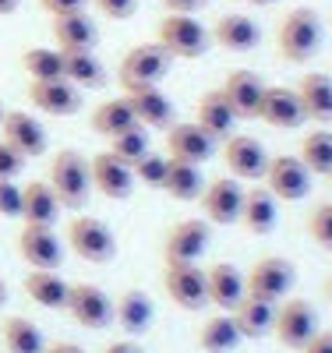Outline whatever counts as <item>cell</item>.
<instances>
[{"label":"cell","instance_id":"6da1fadb","mask_svg":"<svg viewBox=\"0 0 332 353\" xmlns=\"http://www.w3.org/2000/svg\"><path fill=\"white\" fill-rule=\"evenodd\" d=\"M46 184L53 188L60 209H85L88 194H92V173H88V159L78 152V149H60L53 159H50V176Z\"/></svg>","mask_w":332,"mask_h":353},{"label":"cell","instance_id":"7a4b0ae2","mask_svg":"<svg viewBox=\"0 0 332 353\" xmlns=\"http://www.w3.org/2000/svg\"><path fill=\"white\" fill-rule=\"evenodd\" d=\"M322 46V18L311 8H293L280 18L276 50L286 64H308Z\"/></svg>","mask_w":332,"mask_h":353},{"label":"cell","instance_id":"3957f363","mask_svg":"<svg viewBox=\"0 0 332 353\" xmlns=\"http://www.w3.org/2000/svg\"><path fill=\"white\" fill-rule=\"evenodd\" d=\"M156 43L173 61H198L213 46V32L195 14H163L156 25Z\"/></svg>","mask_w":332,"mask_h":353},{"label":"cell","instance_id":"277c9868","mask_svg":"<svg viewBox=\"0 0 332 353\" xmlns=\"http://www.w3.org/2000/svg\"><path fill=\"white\" fill-rule=\"evenodd\" d=\"M173 68V57L159 46V43H138L124 53V61L117 68V81L124 92L131 88H148V85H159Z\"/></svg>","mask_w":332,"mask_h":353},{"label":"cell","instance_id":"5b68a950","mask_svg":"<svg viewBox=\"0 0 332 353\" xmlns=\"http://www.w3.org/2000/svg\"><path fill=\"white\" fill-rule=\"evenodd\" d=\"M68 248L88 265H110L117 258L113 230L96 216H75L68 223Z\"/></svg>","mask_w":332,"mask_h":353},{"label":"cell","instance_id":"8992f818","mask_svg":"<svg viewBox=\"0 0 332 353\" xmlns=\"http://www.w3.org/2000/svg\"><path fill=\"white\" fill-rule=\"evenodd\" d=\"M244 279H248V293H251V297L280 304V301H286V293L297 283V269H293V261H286L280 254H265V258H258L251 269L244 272Z\"/></svg>","mask_w":332,"mask_h":353},{"label":"cell","instance_id":"52a82bcc","mask_svg":"<svg viewBox=\"0 0 332 353\" xmlns=\"http://www.w3.org/2000/svg\"><path fill=\"white\" fill-rule=\"evenodd\" d=\"M81 329H106L113 325V301L110 293L96 283H71V293H68V307H64Z\"/></svg>","mask_w":332,"mask_h":353},{"label":"cell","instance_id":"ba28073f","mask_svg":"<svg viewBox=\"0 0 332 353\" xmlns=\"http://www.w3.org/2000/svg\"><path fill=\"white\" fill-rule=\"evenodd\" d=\"M163 290L180 311H198V307L208 304V283H205V269H198V261L166 265L163 269Z\"/></svg>","mask_w":332,"mask_h":353},{"label":"cell","instance_id":"9c48e42d","mask_svg":"<svg viewBox=\"0 0 332 353\" xmlns=\"http://www.w3.org/2000/svg\"><path fill=\"white\" fill-rule=\"evenodd\" d=\"M276 339L286 346V350H300L315 332H318V314L308 301L300 297H286L276 304V325H273Z\"/></svg>","mask_w":332,"mask_h":353},{"label":"cell","instance_id":"30bf717a","mask_svg":"<svg viewBox=\"0 0 332 353\" xmlns=\"http://www.w3.org/2000/svg\"><path fill=\"white\" fill-rule=\"evenodd\" d=\"M268 159L273 156L265 152V145L251 134H230L223 145V163L233 181H265Z\"/></svg>","mask_w":332,"mask_h":353},{"label":"cell","instance_id":"8fae6325","mask_svg":"<svg viewBox=\"0 0 332 353\" xmlns=\"http://www.w3.org/2000/svg\"><path fill=\"white\" fill-rule=\"evenodd\" d=\"M202 212L208 223L216 226H230V223H240V209H244V188L233 176H216L208 181L205 191H202Z\"/></svg>","mask_w":332,"mask_h":353},{"label":"cell","instance_id":"7c38bea8","mask_svg":"<svg viewBox=\"0 0 332 353\" xmlns=\"http://www.w3.org/2000/svg\"><path fill=\"white\" fill-rule=\"evenodd\" d=\"M208 244H213V230L202 219H180L163 241V261L166 265H184V261H198Z\"/></svg>","mask_w":332,"mask_h":353},{"label":"cell","instance_id":"4fadbf2b","mask_svg":"<svg viewBox=\"0 0 332 353\" xmlns=\"http://www.w3.org/2000/svg\"><path fill=\"white\" fill-rule=\"evenodd\" d=\"M0 141H8L11 149L25 159H36L46 152V128L36 121L32 113H25V110H8L4 113V121H0Z\"/></svg>","mask_w":332,"mask_h":353},{"label":"cell","instance_id":"5bb4252c","mask_svg":"<svg viewBox=\"0 0 332 353\" xmlns=\"http://www.w3.org/2000/svg\"><path fill=\"white\" fill-rule=\"evenodd\" d=\"M166 156L202 166V163H208L216 156V141L208 138L195 121H173L166 128Z\"/></svg>","mask_w":332,"mask_h":353},{"label":"cell","instance_id":"9a60e30c","mask_svg":"<svg viewBox=\"0 0 332 353\" xmlns=\"http://www.w3.org/2000/svg\"><path fill=\"white\" fill-rule=\"evenodd\" d=\"M265 188L276 194V201H300L311 191V173L297 156H273L265 170Z\"/></svg>","mask_w":332,"mask_h":353},{"label":"cell","instance_id":"2e32d148","mask_svg":"<svg viewBox=\"0 0 332 353\" xmlns=\"http://www.w3.org/2000/svg\"><path fill=\"white\" fill-rule=\"evenodd\" d=\"M88 173H92V191H99L110 201H124L135 191V170L128 163H120L113 152H96L88 159Z\"/></svg>","mask_w":332,"mask_h":353},{"label":"cell","instance_id":"e0dca14e","mask_svg":"<svg viewBox=\"0 0 332 353\" xmlns=\"http://www.w3.org/2000/svg\"><path fill=\"white\" fill-rule=\"evenodd\" d=\"M258 121H265L268 128H280V131H293V128L304 124L308 113H304V103H300L297 88H290V85H265Z\"/></svg>","mask_w":332,"mask_h":353},{"label":"cell","instance_id":"ac0fdd59","mask_svg":"<svg viewBox=\"0 0 332 353\" xmlns=\"http://www.w3.org/2000/svg\"><path fill=\"white\" fill-rule=\"evenodd\" d=\"M28 103H32L36 110L50 113V117H75L85 99H81V88L71 85L68 78H57V81H28L25 88Z\"/></svg>","mask_w":332,"mask_h":353},{"label":"cell","instance_id":"d6986e66","mask_svg":"<svg viewBox=\"0 0 332 353\" xmlns=\"http://www.w3.org/2000/svg\"><path fill=\"white\" fill-rule=\"evenodd\" d=\"M18 254L28 269H60L64 261V244L53 233V226H21L18 233Z\"/></svg>","mask_w":332,"mask_h":353},{"label":"cell","instance_id":"ffe728a7","mask_svg":"<svg viewBox=\"0 0 332 353\" xmlns=\"http://www.w3.org/2000/svg\"><path fill=\"white\" fill-rule=\"evenodd\" d=\"M219 92L226 96L230 110L237 113V121H258V110H262V96H265V81L255 71L237 68L223 78Z\"/></svg>","mask_w":332,"mask_h":353},{"label":"cell","instance_id":"44dd1931","mask_svg":"<svg viewBox=\"0 0 332 353\" xmlns=\"http://www.w3.org/2000/svg\"><path fill=\"white\" fill-rule=\"evenodd\" d=\"M50 36L60 53H92L99 43V25L88 18L85 11L75 14H57L50 25Z\"/></svg>","mask_w":332,"mask_h":353},{"label":"cell","instance_id":"7402d4cb","mask_svg":"<svg viewBox=\"0 0 332 353\" xmlns=\"http://www.w3.org/2000/svg\"><path fill=\"white\" fill-rule=\"evenodd\" d=\"M131 113H135V121L138 128L145 131H166L173 124V103L170 96L163 92L159 85H148V88H131V92H124Z\"/></svg>","mask_w":332,"mask_h":353},{"label":"cell","instance_id":"603a6c76","mask_svg":"<svg viewBox=\"0 0 332 353\" xmlns=\"http://www.w3.org/2000/svg\"><path fill=\"white\" fill-rule=\"evenodd\" d=\"M205 283H208V304H216L219 311H233L248 297V279L230 261H216L213 269H205Z\"/></svg>","mask_w":332,"mask_h":353},{"label":"cell","instance_id":"cb8c5ba5","mask_svg":"<svg viewBox=\"0 0 332 353\" xmlns=\"http://www.w3.org/2000/svg\"><path fill=\"white\" fill-rule=\"evenodd\" d=\"M195 124L213 141H226L233 134L237 113L230 110V103H226V96L219 92V88H208V92L198 96V103H195Z\"/></svg>","mask_w":332,"mask_h":353},{"label":"cell","instance_id":"d4e9b609","mask_svg":"<svg viewBox=\"0 0 332 353\" xmlns=\"http://www.w3.org/2000/svg\"><path fill=\"white\" fill-rule=\"evenodd\" d=\"M113 321L120 329H124L128 336H141L153 329V321H156V304L153 297H148L145 290H124L117 297L113 304Z\"/></svg>","mask_w":332,"mask_h":353},{"label":"cell","instance_id":"484cf974","mask_svg":"<svg viewBox=\"0 0 332 353\" xmlns=\"http://www.w3.org/2000/svg\"><path fill=\"white\" fill-rule=\"evenodd\" d=\"M208 32H213L216 46H223L230 53H248L262 43V28L251 14H223Z\"/></svg>","mask_w":332,"mask_h":353},{"label":"cell","instance_id":"4316f807","mask_svg":"<svg viewBox=\"0 0 332 353\" xmlns=\"http://www.w3.org/2000/svg\"><path fill=\"white\" fill-rule=\"evenodd\" d=\"M21 290H25L39 307H46V311H64V307H68L71 283L60 279L57 269H28V276L21 279Z\"/></svg>","mask_w":332,"mask_h":353},{"label":"cell","instance_id":"83f0119b","mask_svg":"<svg viewBox=\"0 0 332 353\" xmlns=\"http://www.w3.org/2000/svg\"><path fill=\"white\" fill-rule=\"evenodd\" d=\"M280 209H276V194L268 188H251L244 191V209H240V226L255 237H265V233L276 230Z\"/></svg>","mask_w":332,"mask_h":353},{"label":"cell","instance_id":"f1b7e54d","mask_svg":"<svg viewBox=\"0 0 332 353\" xmlns=\"http://www.w3.org/2000/svg\"><path fill=\"white\" fill-rule=\"evenodd\" d=\"M297 96L304 103L308 121L315 124H332V74L322 71H308L297 81Z\"/></svg>","mask_w":332,"mask_h":353},{"label":"cell","instance_id":"f546056e","mask_svg":"<svg viewBox=\"0 0 332 353\" xmlns=\"http://www.w3.org/2000/svg\"><path fill=\"white\" fill-rule=\"evenodd\" d=\"M60 216V201L46 181H28L21 188V223L28 226H53Z\"/></svg>","mask_w":332,"mask_h":353},{"label":"cell","instance_id":"4dcf8cb0","mask_svg":"<svg viewBox=\"0 0 332 353\" xmlns=\"http://www.w3.org/2000/svg\"><path fill=\"white\" fill-rule=\"evenodd\" d=\"M230 314H233V321H237V329H240L244 339H262V336L273 332V325H276V304L262 301V297H251V293Z\"/></svg>","mask_w":332,"mask_h":353},{"label":"cell","instance_id":"1f68e13d","mask_svg":"<svg viewBox=\"0 0 332 353\" xmlns=\"http://www.w3.org/2000/svg\"><path fill=\"white\" fill-rule=\"evenodd\" d=\"M170 159V156H166ZM163 191L173 198V201H198L202 191H205V176L195 163H180V159H170L166 163V176H163Z\"/></svg>","mask_w":332,"mask_h":353},{"label":"cell","instance_id":"d6a6232c","mask_svg":"<svg viewBox=\"0 0 332 353\" xmlns=\"http://www.w3.org/2000/svg\"><path fill=\"white\" fill-rule=\"evenodd\" d=\"M240 329H237V321L230 311H219L205 321V325L198 329V350L202 353H230L240 346Z\"/></svg>","mask_w":332,"mask_h":353},{"label":"cell","instance_id":"836d02e7","mask_svg":"<svg viewBox=\"0 0 332 353\" xmlns=\"http://www.w3.org/2000/svg\"><path fill=\"white\" fill-rule=\"evenodd\" d=\"M0 343H4L8 353H43L46 350V336L36 321H28L21 314H11L4 318L0 325Z\"/></svg>","mask_w":332,"mask_h":353},{"label":"cell","instance_id":"e575fe53","mask_svg":"<svg viewBox=\"0 0 332 353\" xmlns=\"http://www.w3.org/2000/svg\"><path fill=\"white\" fill-rule=\"evenodd\" d=\"M131 128H138V121H135V113H131L124 96H120V99H106V103H99L92 110V131L103 134L106 141L117 138V134H124V131H131Z\"/></svg>","mask_w":332,"mask_h":353},{"label":"cell","instance_id":"d590c367","mask_svg":"<svg viewBox=\"0 0 332 353\" xmlns=\"http://www.w3.org/2000/svg\"><path fill=\"white\" fill-rule=\"evenodd\" d=\"M297 159L308 166L311 176H329L332 173V131L325 128H315L300 138V152Z\"/></svg>","mask_w":332,"mask_h":353},{"label":"cell","instance_id":"8d00e7d4","mask_svg":"<svg viewBox=\"0 0 332 353\" xmlns=\"http://www.w3.org/2000/svg\"><path fill=\"white\" fill-rule=\"evenodd\" d=\"M21 71L28 81H57L64 78V53L57 46H32L21 53Z\"/></svg>","mask_w":332,"mask_h":353},{"label":"cell","instance_id":"74e56055","mask_svg":"<svg viewBox=\"0 0 332 353\" xmlns=\"http://www.w3.org/2000/svg\"><path fill=\"white\" fill-rule=\"evenodd\" d=\"M64 78L71 85H78L81 92L85 88H103L106 85V68L103 61L92 53H64Z\"/></svg>","mask_w":332,"mask_h":353},{"label":"cell","instance_id":"f35d334b","mask_svg":"<svg viewBox=\"0 0 332 353\" xmlns=\"http://www.w3.org/2000/svg\"><path fill=\"white\" fill-rule=\"evenodd\" d=\"M106 152H113L120 163L135 166L145 152H153V145H148V131H145V128H131V131H124V134L110 138V149H106Z\"/></svg>","mask_w":332,"mask_h":353},{"label":"cell","instance_id":"ab89813d","mask_svg":"<svg viewBox=\"0 0 332 353\" xmlns=\"http://www.w3.org/2000/svg\"><path fill=\"white\" fill-rule=\"evenodd\" d=\"M166 156H159V152H145L131 170H135V181L138 184H145V188H156V191H163V176H166Z\"/></svg>","mask_w":332,"mask_h":353},{"label":"cell","instance_id":"60d3db41","mask_svg":"<svg viewBox=\"0 0 332 353\" xmlns=\"http://www.w3.org/2000/svg\"><path fill=\"white\" fill-rule=\"evenodd\" d=\"M308 233L322 251H332V201L318 205V209L308 216Z\"/></svg>","mask_w":332,"mask_h":353},{"label":"cell","instance_id":"b9f144b4","mask_svg":"<svg viewBox=\"0 0 332 353\" xmlns=\"http://www.w3.org/2000/svg\"><path fill=\"white\" fill-rule=\"evenodd\" d=\"M0 216L21 219V188L14 181H0Z\"/></svg>","mask_w":332,"mask_h":353},{"label":"cell","instance_id":"7bdbcfd3","mask_svg":"<svg viewBox=\"0 0 332 353\" xmlns=\"http://www.w3.org/2000/svg\"><path fill=\"white\" fill-rule=\"evenodd\" d=\"M92 8H96L99 14L113 18V21H128V18H135V11H138V0H92Z\"/></svg>","mask_w":332,"mask_h":353},{"label":"cell","instance_id":"ee69618b","mask_svg":"<svg viewBox=\"0 0 332 353\" xmlns=\"http://www.w3.org/2000/svg\"><path fill=\"white\" fill-rule=\"evenodd\" d=\"M25 156H18L8 141H0V181H14V176L25 170Z\"/></svg>","mask_w":332,"mask_h":353},{"label":"cell","instance_id":"f6af8a7d","mask_svg":"<svg viewBox=\"0 0 332 353\" xmlns=\"http://www.w3.org/2000/svg\"><path fill=\"white\" fill-rule=\"evenodd\" d=\"M85 4H88V0H39V8H43L50 18H57V14H75V11H85Z\"/></svg>","mask_w":332,"mask_h":353},{"label":"cell","instance_id":"bcb514c9","mask_svg":"<svg viewBox=\"0 0 332 353\" xmlns=\"http://www.w3.org/2000/svg\"><path fill=\"white\" fill-rule=\"evenodd\" d=\"M159 4L166 8V14H195L208 4V0H159Z\"/></svg>","mask_w":332,"mask_h":353},{"label":"cell","instance_id":"7dc6e473","mask_svg":"<svg viewBox=\"0 0 332 353\" xmlns=\"http://www.w3.org/2000/svg\"><path fill=\"white\" fill-rule=\"evenodd\" d=\"M300 353H332V332H315L304 346H300Z\"/></svg>","mask_w":332,"mask_h":353},{"label":"cell","instance_id":"c3c4849f","mask_svg":"<svg viewBox=\"0 0 332 353\" xmlns=\"http://www.w3.org/2000/svg\"><path fill=\"white\" fill-rule=\"evenodd\" d=\"M106 353H145L135 339H117V343H110L106 346Z\"/></svg>","mask_w":332,"mask_h":353},{"label":"cell","instance_id":"681fc988","mask_svg":"<svg viewBox=\"0 0 332 353\" xmlns=\"http://www.w3.org/2000/svg\"><path fill=\"white\" fill-rule=\"evenodd\" d=\"M43 353H85L78 343H68V339H60V343H50Z\"/></svg>","mask_w":332,"mask_h":353},{"label":"cell","instance_id":"f907efd6","mask_svg":"<svg viewBox=\"0 0 332 353\" xmlns=\"http://www.w3.org/2000/svg\"><path fill=\"white\" fill-rule=\"evenodd\" d=\"M18 4H21V0H0V18L14 14V11H18Z\"/></svg>","mask_w":332,"mask_h":353},{"label":"cell","instance_id":"816d5d0a","mask_svg":"<svg viewBox=\"0 0 332 353\" xmlns=\"http://www.w3.org/2000/svg\"><path fill=\"white\" fill-rule=\"evenodd\" d=\"M244 4H255V8H273L276 0H244Z\"/></svg>","mask_w":332,"mask_h":353},{"label":"cell","instance_id":"f5cc1de1","mask_svg":"<svg viewBox=\"0 0 332 353\" xmlns=\"http://www.w3.org/2000/svg\"><path fill=\"white\" fill-rule=\"evenodd\" d=\"M4 301H8V286H4V279H0V307H4Z\"/></svg>","mask_w":332,"mask_h":353},{"label":"cell","instance_id":"db71d44e","mask_svg":"<svg viewBox=\"0 0 332 353\" xmlns=\"http://www.w3.org/2000/svg\"><path fill=\"white\" fill-rule=\"evenodd\" d=\"M325 293H329V304H332V279L325 283Z\"/></svg>","mask_w":332,"mask_h":353},{"label":"cell","instance_id":"11a10c76","mask_svg":"<svg viewBox=\"0 0 332 353\" xmlns=\"http://www.w3.org/2000/svg\"><path fill=\"white\" fill-rule=\"evenodd\" d=\"M4 113H8V110H4V106H0V121H4Z\"/></svg>","mask_w":332,"mask_h":353},{"label":"cell","instance_id":"9f6ffc18","mask_svg":"<svg viewBox=\"0 0 332 353\" xmlns=\"http://www.w3.org/2000/svg\"><path fill=\"white\" fill-rule=\"evenodd\" d=\"M237 4H244V0H237Z\"/></svg>","mask_w":332,"mask_h":353},{"label":"cell","instance_id":"6f0895ef","mask_svg":"<svg viewBox=\"0 0 332 353\" xmlns=\"http://www.w3.org/2000/svg\"><path fill=\"white\" fill-rule=\"evenodd\" d=\"M329 181H332V173H329Z\"/></svg>","mask_w":332,"mask_h":353}]
</instances>
